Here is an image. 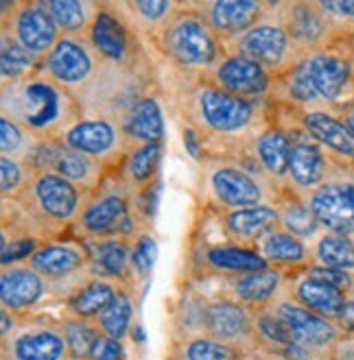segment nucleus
<instances>
[{
	"label": "nucleus",
	"instance_id": "nucleus-43",
	"mask_svg": "<svg viewBox=\"0 0 354 360\" xmlns=\"http://www.w3.org/2000/svg\"><path fill=\"white\" fill-rule=\"evenodd\" d=\"M29 173L31 166L27 162H20L7 155L0 158V190H3V195H18L25 188H29Z\"/></svg>",
	"mask_w": 354,
	"mask_h": 360
},
{
	"label": "nucleus",
	"instance_id": "nucleus-15",
	"mask_svg": "<svg viewBox=\"0 0 354 360\" xmlns=\"http://www.w3.org/2000/svg\"><path fill=\"white\" fill-rule=\"evenodd\" d=\"M134 223L127 212V201L120 195H106L90 203L81 214V229L96 238L127 236Z\"/></svg>",
	"mask_w": 354,
	"mask_h": 360
},
{
	"label": "nucleus",
	"instance_id": "nucleus-21",
	"mask_svg": "<svg viewBox=\"0 0 354 360\" xmlns=\"http://www.w3.org/2000/svg\"><path fill=\"white\" fill-rule=\"evenodd\" d=\"M280 225L278 210L267 207V205H249L232 210L225 217L227 231L241 243H252L263 240L269 231H274Z\"/></svg>",
	"mask_w": 354,
	"mask_h": 360
},
{
	"label": "nucleus",
	"instance_id": "nucleus-44",
	"mask_svg": "<svg viewBox=\"0 0 354 360\" xmlns=\"http://www.w3.org/2000/svg\"><path fill=\"white\" fill-rule=\"evenodd\" d=\"M306 59V57H304ZM300 61L296 68H291L286 75H289V94L291 98H296L300 103H308V101H317V92H315V86L313 81H310V75H308V68H306V61Z\"/></svg>",
	"mask_w": 354,
	"mask_h": 360
},
{
	"label": "nucleus",
	"instance_id": "nucleus-24",
	"mask_svg": "<svg viewBox=\"0 0 354 360\" xmlns=\"http://www.w3.org/2000/svg\"><path fill=\"white\" fill-rule=\"evenodd\" d=\"M286 175L302 190H315L317 186H322V179L326 175V160L320 146L310 142H291Z\"/></svg>",
	"mask_w": 354,
	"mask_h": 360
},
{
	"label": "nucleus",
	"instance_id": "nucleus-48",
	"mask_svg": "<svg viewBox=\"0 0 354 360\" xmlns=\"http://www.w3.org/2000/svg\"><path fill=\"white\" fill-rule=\"evenodd\" d=\"M330 20L354 22V0H315Z\"/></svg>",
	"mask_w": 354,
	"mask_h": 360
},
{
	"label": "nucleus",
	"instance_id": "nucleus-41",
	"mask_svg": "<svg viewBox=\"0 0 354 360\" xmlns=\"http://www.w3.org/2000/svg\"><path fill=\"white\" fill-rule=\"evenodd\" d=\"M184 360H241V352L213 336H197L184 343Z\"/></svg>",
	"mask_w": 354,
	"mask_h": 360
},
{
	"label": "nucleus",
	"instance_id": "nucleus-17",
	"mask_svg": "<svg viewBox=\"0 0 354 360\" xmlns=\"http://www.w3.org/2000/svg\"><path fill=\"white\" fill-rule=\"evenodd\" d=\"M210 186L217 201L230 210L260 205L263 201V188L258 181L236 166H221L215 171Z\"/></svg>",
	"mask_w": 354,
	"mask_h": 360
},
{
	"label": "nucleus",
	"instance_id": "nucleus-2",
	"mask_svg": "<svg viewBox=\"0 0 354 360\" xmlns=\"http://www.w3.org/2000/svg\"><path fill=\"white\" fill-rule=\"evenodd\" d=\"M160 44L182 68H215L219 59V33L208 18L195 11H175L162 29Z\"/></svg>",
	"mask_w": 354,
	"mask_h": 360
},
{
	"label": "nucleus",
	"instance_id": "nucleus-8",
	"mask_svg": "<svg viewBox=\"0 0 354 360\" xmlns=\"http://www.w3.org/2000/svg\"><path fill=\"white\" fill-rule=\"evenodd\" d=\"M322 227L335 234H354V184L330 181L310 190L306 203Z\"/></svg>",
	"mask_w": 354,
	"mask_h": 360
},
{
	"label": "nucleus",
	"instance_id": "nucleus-13",
	"mask_svg": "<svg viewBox=\"0 0 354 360\" xmlns=\"http://www.w3.org/2000/svg\"><path fill=\"white\" fill-rule=\"evenodd\" d=\"M203 330L208 332V336L230 345H236L239 341H245V338L256 334L252 314H249L247 306L241 302H227V300L206 306Z\"/></svg>",
	"mask_w": 354,
	"mask_h": 360
},
{
	"label": "nucleus",
	"instance_id": "nucleus-11",
	"mask_svg": "<svg viewBox=\"0 0 354 360\" xmlns=\"http://www.w3.org/2000/svg\"><path fill=\"white\" fill-rule=\"evenodd\" d=\"M61 142L94 160H110L122 149L125 134L114 122L106 118H94L70 124L61 136Z\"/></svg>",
	"mask_w": 354,
	"mask_h": 360
},
{
	"label": "nucleus",
	"instance_id": "nucleus-14",
	"mask_svg": "<svg viewBox=\"0 0 354 360\" xmlns=\"http://www.w3.org/2000/svg\"><path fill=\"white\" fill-rule=\"evenodd\" d=\"M267 9L265 0H210L206 18L219 35L239 37L254 29Z\"/></svg>",
	"mask_w": 354,
	"mask_h": 360
},
{
	"label": "nucleus",
	"instance_id": "nucleus-27",
	"mask_svg": "<svg viewBox=\"0 0 354 360\" xmlns=\"http://www.w3.org/2000/svg\"><path fill=\"white\" fill-rule=\"evenodd\" d=\"M296 297L308 310H313V312L326 316V319L335 321L339 310L343 308V304L348 300V295H346V290H339L335 286L313 280L306 275V278L302 282H298V286H296Z\"/></svg>",
	"mask_w": 354,
	"mask_h": 360
},
{
	"label": "nucleus",
	"instance_id": "nucleus-26",
	"mask_svg": "<svg viewBox=\"0 0 354 360\" xmlns=\"http://www.w3.org/2000/svg\"><path fill=\"white\" fill-rule=\"evenodd\" d=\"M122 134L138 142H160L164 136V118L153 98H140L134 103L122 120Z\"/></svg>",
	"mask_w": 354,
	"mask_h": 360
},
{
	"label": "nucleus",
	"instance_id": "nucleus-37",
	"mask_svg": "<svg viewBox=\"0 0 354 360\" xmlns=\"http://www.w3.org/2000/svg\"><path fill=\"white\" fill-rule=\"evenodd\" d=\"M61 330H64L66 336L70 360H92L96 345L101 341V334L96 332V328H92L86 319L77 316V319L61 323Z\"/></svg>",
	"mask_w": 354,
	"mask_h": 360
},
{
	"label": "nucleus",
	"instance_id": "nucleus-7",
	"mask_svg": "<svg viewBox=\"0 0 354 360\" xmlns=\"http://www.w3.org/2000/svg\"><path fill=\"white\" fill-rule=\"evenodd\" d=\"M213 83L221 90L241 98H258L272 86V72L258 61L249 59L241 53L223 57L213 68Z\"/></svg>",
	"mask_w": 354,
	"mask_h": 360
},
{
	"label": "nucleus",
	"instance_id": "nucleus-46",
	"mask_svg": "<svg viewBox=\"0 0 354 360\" xmlns=\"http://www.w3.org/2000/svg\"><path fill=\"white\" fill-rule=\"evenodd\" d=\"M156 243L149 236H140L132 251V269L138 278H149L156 262Z\"/></svg>",
	"mask_w": 354,
	"mask_h": 360
},
{
	"label": "nucleus",
	"instance_id": "nucleus-3",
	"mask_svg": "<svg viewBox=\"0 0 354 360\" xmlns=\"http://www.w3.org/2000/svg\"><path fill=\"white\" fill-rule=\"evenodd\" d=\"M234 49L258 61L269 72H289L304 59V51L291 39L280 22H258L254 29L236 37Z\"/></svg>",
	"mask_w": 354,
	"mask_h": 360
},
{
	"label": "nucleus",
	"instance_id": "nucleus-51",
	"mask_svg": "<svg viewBox=\"0 0 354 360\" xmlns=\"http://www.w3.org/2000/svg\"><path fill=\"white\" fill-rule=\"evenodd\" d=\"M335 323L341 328V332H350L354 334V300H346L343 308L339 310Z\"/></svg>",
	"mask_w": 354,
	"mask_h": 360
},
{
	"label": "nucleus",
	"instance_id": "nucleus-20",
	"mask_svg": "<svg viewBox=\"0 0 354 360\" xmlns=\"http://www.w3.org/2000/svg\"><path fill=\"white\" fill-rule=\"evenodd\" d=\"M304 61L317 96L324 101L337 98L350 79V63L337 55H328V53H313Z\"/></svg>",
	"mask_w": 354,
	"mask_h": 360
},
{
	"label": "nucleus",
	"instance_id": "nucleus-18",
	"mask_svg": "<svg viewBox=\"0 0 354 360\" xmlns=\"http://www.w3.org/2000/svg\"><path fill=\"white\" fill-rule=\"evenodd\" d=\"M44 278L33 266H7L0 275V300L11 312L27 310L44 295Z\"/></svg>",
	"mask_w": 354,
	"mask_h": 360
},
{
	"label": "nucleus",
	"instance_id": "nucleus-30",
	"mask_svg": "<svg viewBox=\"0 0 354 360\" xmlns=\"http://www.w3.org/2000/svg\"><path fill=\"white\" fill-rule=\"evenodd\" d=\"M256 155L272 177H282L289 171V155H291V140L280 129H267L256 138Z\"/></svg>",
	"mask_w": 354,
	"mask_h": 360
},
{
	"label": "nucleus",
	"instance_id": "nucleus-23",
	"mask_svg": "<svg viewBox=\"0 0 354 360\" xmlns=\"http://www.w3.org/2000/svg\"><path fill=\"white\" fill-rule=\"evenodd\" d=\"M88 260V253L77 245H46L31 256V266L42 278L59 280L81 269Z\"/></svg>",
	"mask_w": 354,
	"mask_h": 360
},
{
	"label": "nucleus",
	"instance_id": "nucleus-39",
	"mask_svg": "<svg viewBox=\"0 0 354 360\" xmlns=\"http://www.w3.org/2000/svg\"><path fill=\"white\" fill-rule=\"evenodd\" d=\"M278 217H280L282 229L291 231V234L298 238H310L317 231V227H322L313 214V210L304 203H298V201L282 203L278 207Z\"/></svg>",
	"mask_w": 354,
	"mask_h": 360
},
{
	"label": "nucleus",
	"instance_id": "nucleus-29",
	"mask_svg": "<svg viewBox=\"0 0 354 360\" xmlns=\"http://www.w3.org/2000/svg\"><path fill=\"white\" fill-rule=\"evenodd\" d=\"M44 9L64 35H79L92 25V11L86 0H33Z\"/></svg>",
	"mask_w": 354,
	"mask_h": 360
},
{
	"label": "nucleus",
	"instance_id": "nucleus-1",
	"mask_svg": "<svg viewBox=\"0 0 354 360\" xmlns=\"http://www.w3.org/2000/svg\"><path fill=\"white\" fill-rule=\"evenodd\" d=\"M11 92V118L23 122L37 138H55L57 129H68L72 120V101L53 79L27 77L15 83H3Z\"/></svg>",
	"mask_w": 354,
	"mask_h": 360
},
{
	"label": "nucleus",
	"instance_id": "nucleus-52",
	"mask_svg": "<svg viewBox=\"0 0 354 360\" xmlns=\"http://www.w3.org/2000/svg\"><path fill=\"white\" fill-rule=\"evenodd\" d=\"M3 338H7L9 336V330L13 328V316L9 314V308H3Z\"/></svg>",
	"mask_w": 354,
	"mask_h": 360
},
{
	"label": "nucleus",
	"instance_id": "nucleus-5",
	"mask_svg": "<svg viewBox=\"0 0 354 360\" xmlns=\"http://www.w3.org/2000/svg\"><path fill=\"white\" fill-rule=\"evenodd\" d=\"M94 49L79 35H61L51 53L44 57V70L61 88H81L96 70Z\"/></svg>",
	"mask_w": 354,
	"mask_h": 360
},
{
	"label": "nucleus",
	"instance_id": "nucleus-36",
	"mask_svg": "<svg viewBox=\"0 0 354 360\" xmlns=\"http://www.w3.org/2000/svg\"><path fill=\"white\" fill-rule=\"evenodd\" d=\"M315 260L324 266L354 271V238L330 231V234L320 238L315 247Z\"/></svg>",
	"mask_w": 354,
	"mask_h": 360
},
{
	"label": "nucleus",
	"instance_id": "nucleus-55",
	"mask_svg": "<svg viewBox=\"0 0 354 360\" xmlns=\"http://www.w3.org/2000/svg\"><path fill=\"white\" fill-rule=\"evenodd\" d=\"M267 7H280L282 5V0H265Z\"/></svg>",
	"mask_w": 354,
	"mask_h": 360
},
{
	"label": "nucleus",
	"instance_id": "nucleus-40",
	"mask_svg": "<svg viewBox=\"0 0 354 360\" xmlns=\"http://www.w3.org/2000/svg\"><path fill=\"white\" fill-rule=\"evenodd\" d=\"M254 332L256 336H260V341L267 343L272 349H280L282 354L286 352V347H291L293 341V334L286 328V323L280 319L276 312H258L254 316Z\"/></svg>",
	"mask_w": 354,
	"mask_h": 360
},
{
	"label": "nucleus",
	"instance_id": "nucleus-19",
	"mask_svg": "<svg viewBox=\"0 0 354 360\" xmlns=\"http://www.w3.org/2000/svg\"><path fill=\"white\" fill-rule=\"evenodd\" d=\"M90 44L106 61L125 63L132 57V39L118 18L108 11L94 13L90 25Z\"/></svg>",
	"mask_w": 354,
	"mask_h": 360
},
{
	"label": "nucleus",
	"instance_id": "nucleus-35",
	"mask_svg": "<svg viewBox=\"0 0 354 360\" xmlns=\"http://www.w3.org/2000/svg\"><path fill=\"white\" fill-rule=\"evenodd\" d=\"M92 258L101 273L110 275V278H125L132 266L129 245L120 238H108L92 245Z\"/></svg>",
	"mask_w": 354,
	"mask_h": 360
},
{
	"label": "nucleus",
	"instance_id": "nucleus-34",
	"mask_svg": "<svg viewBox=\"0 0 354 360\" xmlns=\"http://www.w3.org/2000/svg\"><path fill=\"white\" fill-rule=\"evenodd\" d=\"M116 295L118 290L110 282L90 280L70 300V310L75 316H81V319H92V316H99L116 300Z\"/></svg>",
	"mask_w": 354,
	"mask_h": 360
},
{
	"label": "nucleus",
	"instance_id": "nucleus-50",
	"mask_svg": "<svg viewBox=\"0 0 354 360\" xmlns=\"http://www.w3.org/2000/svg\"><path fill=\"white\" fill-rule=\"evenodd\" d=\"M92 360H122V347H120V341L116 338H103L96 345V352L92 356Z\"/></svg>",
	"mask_w": 354,
	"mask_h": 360
},
{
	"label": "nucleus",
	"instance_id": "nucleus-16",
	"mask_svg": "<svg viewBox=\"0 0 354 360\" xmlns=\"http://www.w3.org/2000/svg\"><path fill=\"white\" fill-rule=\"evenodd\" d=\"M11 360H66L68 343L61 328L37 326L13 336L9 345Z\"/></svg>",
	"mask_w": 354,
	"mask_h": 360
},
{
	"label": "nucleus",
	"instance_id": "nucleus-6",
	"mask_svg": "<svg viewBox=\"0 0 354 360\" xmlns=\"http://www.w3.org/2000/svg\"><path fill=\"white\" fill-rule=\"evenodd\" d=\"M274 312L286 323V328L293 334V341L298 345H304L313 352H326L339 343L341 328L335 321L308 310L302 304L280 302L276 304Z\"/></svg>",
	"mask_w": 354,
	"mask_h": 360
},
{
	"label": "nucleus",
	"instance_id": "nucleus-42",
	"mask_svg": "<svg viewBox=\"0 0 354 360\" xmlns=\"http://www.w3.org/2000/svg\"><path fill=\"white\" fill-rule=\"evenodd\" d=\"M160 153H162L160 142H142L138 149L129 155V162H127L129 179L138 186L149 184L153 173L158 171Z\"/></svg>",
	"mask_w": 354,
	"mask_h": 360
},
{
	"label": "nucleus",
	"instance_id": "nucleus-45",
	"mask_svg": "<svg viewBox=\"0 0 354 360\" xmlns=\"http://www.w3.org/2000/svg\"><path fill=\"white\" fill-rule=\"evenodd\" d=\"M136 13L144 20L147 25H160L166 22L175 11H173V0H132Z\"/></svg>",
	"mask_w": 354,
	"mask_h": 360
},
{
	"label": "nucleus",
	"instance_id": "nucleus-12",
	"mask_svg": "<svg viewBox=\"0 0 354 360\" xmlns=\"http://www.w3.org/2000/svg\"><path fill=\"white\" fill-rule=\"evenodd\" d=\"M280 7V25L302 51H308L326 37L330 18L315 0H282Z\"/></svg>",
	"mask_w": 354,
	"mask_h": 360
},
{
	"label": "nucleus",
	"instance_id": "nucleus-31",
	"mask_svg": "<svg viewBox=\"0 0 354 360\" xmlns=\"http://www.w3.org/2000/svg\"><path fill=\"white\" fill-rule=\"evenodd\" d=\"M35 63L37 57L20 44L7 29H3V37H0V72H3V83H15L31 77Z\"/></svg>",
	"mask_w": 354,
	"mask_h": 360
},
{
	"label": "nucleus",
	"instance_id": "nucleus-10",
	"mask_svg": "<svg viewBox=\"0 0 354 360\" xmlns=\"http://www.w3.org/2000/svg\"><path fill=\"white\" fill-rule=\"evenodd\" d=\"M31 195L37 210L51 221H70L81 205V193L77 184L53 171H39L31 181Z\"/></svg>",
	"mask_w": 354,
	"mask_h": 360
},
{
	"label": "nucleus",
	"instance_id": "nucleus-28",
	"mask_svg": "<svg viewBox=\"0 0 354 360\" xmlns=\"http://www.w3.org/2000/svg\"><path fill=\"white\" fill-rule=\"evenodd\" d=\"M280 288V273L276 269H260L236 275L232 280V292L236 302L245 306H265Z\"/></svg>",
	"mask_w": 354,
	"mask_h": 360
},
{
	"label": "nucleus",
	"instance_id": "nucleus-47",
	"mask_svg": "<svg viewBox=\"0 0 354 360\" xmlns=\"http://www.w3.org/2000/svg\"><path fill=\"white\" fill-rule=\"evenodd\" d=\"M306 275L308 278H313V280H320V282H326L330 286H335L339 290H350L354 280H352V275L350 271H343V269H335V266H324V264H313V266H308L306 269Z\"/></svg>",
	"mask_w": 354,
	"mask_h": 360
},
{
	"label": "nucleus",
	"instance_id": "nucleus-56",
	"mask_svg": "<svg viewBox=\"0 0 354 360\" xmlns=\"http://www.w3.org/2000/svg\"><path fill=\"white\" fill-rule=\"evenodd\" d=\"M3 360H7V358H3Z\"/></svg>",
	"mask_w": 354,
	"mask_h": 360
},
{
	"label": "nucleus",
	"instance_id": "nucleus-54",
	"mask_svg": "<svg viewBox=\"0 0 354 360\" xmlns=\"http://www.w3.org/2000/svg\"><path fill=\"white\" fill-rule=\"evenodd\" d=\"M343 122L348 124V129H350V131L354 134V112H352V114L348 116V120H343Z\"/></svg>",
	"mask_w": 354,
	"mask_h": 360
},
{
	"label": "nucleus",
	"instance_id": "nucleus-49",
	"mask_svg": "<svg viewBox=\"0 0 354 360\" xmlns=\"http://www.w3.org/2000/svg\"><path fill=\"white\" fill-rule=\"evenodd\" d=\"M37 249H35V240H29V238H23V240H13L11 245L9 243H3V264L9 266V262H18L23 258H29L33 256Z\"/></svg>",
	"mask_w": 354,
	"mask_h": 360
},
{
	"label": "nucleus",
	"instance_id": "nucleus-33",
	"mask_svg": "<svg viewBox=\"0 0 354 360\" xmlns=\"http://www.w3.org/2000/svg\"><path fill=\"white\" fill-rule=\"evenodd\" d=\"M37 142L39 138L31 129H27L23 122H18L11 116H3V120H0V151H3V155L29 164Z\"/></svg>",
	"mask_w": 354,
	"mask_h": 360
},
{
	"label": "nucleus",
	"instance_id": "nucleus-25",
	"mask_svg": "<svg viewBox=\"0 0 354 360\" xmlns=\"http://www.w3.org/2000/svg\"><path fill=\"white\" fill-rule=\"evenodd\" d=\"M206 264L221 271V273H232V275H243V273H252L267 269L269 262L263 253H256L254 249H247L241 245H219L210 247L203 253Z\"/></svg>",
	"mask_w": 354,
	"mask_h": 360
},
{
	"label": "nucleus",
	"instance_id": "nucleus-9",
	"mask_svg": "<svg viewBox=\"0 0 354 360\" xmlns=\"http://www.w3.org/2000/svg\"><path fill=\"white\" fill-rule=\"evenodd\" d=\"M3 29H7L35 57H46L61 37V31L53 22V18L44 9H39L33 0H25L23 5L15 7L11 11V27L5 25Z\"/></svg>",
	"mask_w": 354,
	"mask_h": 360
},
{
	"label": "nucleus",
	"instance_id": "nucleus-32",
	"mask_svg": "<svg viewBox=\"0 0 354 360\" xmlns=\"http://www.w3.org/2000/svg\"><path fill=\"white\" fill-rule=\"evenodd\" d=\"M260 251L267 260L276 264H300L308 258V251L302 243V238L293 236L286 229H274L260 240Z\"/></svg>",
	"mask_w": 354,
	"mask_h": 360
},
{
	"label": "nucleus",
	"instance_id": "nucleus-53",
	"mask_svg": "<svg viewBox=\"0 0 354 360\" xmlns=\"http://www.w3.org/2000/svg\"><path fill=\"white\" fill-rule=\"evenodd\" d=\"M23 3L25 0H0V5H3V18H7L15 7H20Z\"/></svg>",
	"mask_w": 354,
	"mask_h": 360
},
{
	"label": "nucleus",
	"instance_id": "nucleus-38",
	"mask_svg": "<svg viewBox=\"0 0 354 360\" xmlns=\"http://www.w3.org/2000/svg\"><path fill=\"white\" fill-rule=\"evenodd\" d=\"M132 314H134V306H132L129 295L118 292L116 300L99 314V328L106 336L120 341L132 326Z\"/></svg>",
	"mask_w": 354,
	"mask_h": 360
},
{
	"label": "nucleus",
	"instance_id": "nucleus-4",
	"mask_svg": "<svg viewBox=\"0 0 354 360\" xmlns=\"http://www.w3.org/2000/svg\"><path fill=\"white\" fill-rule=\"evenodd\" d=\"M197 114L210 131L230 136L247 129L254 122L256 108L252 101L234 96L210 83L197 92Z\"/></svg>",
	"mask_w": 354,
	"mask_h": 360
},
{
	"label": "nucleus",
	"instance_id": "nucleus-22",
	"mask_svg": "<svg viewBox=\"0 0 354 360\" xmlns=\"http://www.w3.org/2000/svg\"><path fill=\"white\" fill-rule=\"evenodd\" d=\"M304 129L332 153L354 160V134L343 120L326 112H308L304 116Z\"/></svg>",
	"mask_w": 354,
	"mask_h": 360
}]
</instances>
